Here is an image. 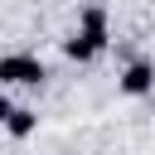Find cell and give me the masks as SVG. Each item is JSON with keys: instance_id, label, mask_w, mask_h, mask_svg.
<instances>
[{"instance_id": "obj_1", "label": "cell", "mask_w": 155, "mask_h": 155, "mask_svg": "<svg viewBox=\"0 0 155 155\" xmlns=\"http://www.w3.org/2000/svg\"><path fill=\"white\" fill-rule=\"evenodd\" d=\"M44 78H48V68L34 53H5L0 58V82L5 87H39Z\"/></svg>"}, {"instance_id": "obj_2", "label": "cell", "mask_w": 155, "mask_h": 155, "mask_svg": "<svg viewBox=\"0 0 155 155\" xmlns=\"http://www.w3.org/2000/svg\"><path fill=\"white\" fill-rule=\"evenodd\" d=\"M116 87H121L126 97H145V92H155V58H131V63L121 68Z\"/></svg>"}, {"instance_id": "obj_3", "label": "cell", "mask_w": 155, "mask_h": 155, "mask_svg": "<svg viewBox=\"0 0 155 155\" xmlns=\"http://www.w3.org/2000/svg\"><path fill=\"white\" fill-rule=\"evenodd\" d=\"M102 48H107V39H92V34H78V29H73V34L63 39V53H68L73 63H92V58H97Z\"/></svg>"}, {"instance_id": "obj_4", "label": "cell", "mask_w": 155, "mask_h": 155, "mask_svg": "<svg viewBox=\"0 0 155 155\" xmlns=\"http://www.w3.org/2000/svg\"><path fill=\"white\" fill-rule=\"evenodd\" d=\"M78 34H92V39H107V44H111V34H107V10H102V5L78 10Z\"/></svg>"}, {"instance_id": "obj_5", "label": "cell", "mask_w": 155, "mask_h": 155, "mask_svg": "<svg viewBox=\"0 0 155 155\" xmlns=\"http://www.w3.org/2000/svg\"><path fill=\"white\" fill-rule=\"evenodd\" d=\"M34 126H39V111H29V107H15V111L5 116V131H10L15 140H24V136H29Z\"/></svg>"}]
</instances>
